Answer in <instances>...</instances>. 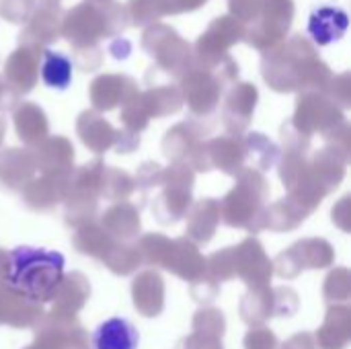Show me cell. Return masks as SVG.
<instances>
[{"mask_svg":"<svg viewBox=\"0 0 351 349\" xmlns=\"http://www.w3.org/2000/svg\"><path fill=\"white\" fill-rule=\"evenodd\" d=\"M64 274V257L56 251L19 247L10 253L8 284L16 292L45 300L53 294Z\"/></svg>","mask_w":351,"mask_h":349,"instance_id":"obj_1","label":"cell"},{"mask_svg":"<svg viewBox=\"0 0 351 349\" xmlns=\"http://www.w3.org/2000/svg\"><path fill=\"white\" fill-rule=\"evenodd\" d=\"M350 27V16L341 8L321 6L313 10L308 19V33L319 45H329L339 41Z\"/></svg>","mask_w":351,"mask_h":349,"instance_id":"obj_2","label":"cell"},{"mask_svg":"<svg viewBox=\"0 0 351 349\" xmlns=\"http://www.w3.org/2000/svg\"><path fill=\"white\" fill-rule=\"evenodd\" d=\"M138 331L125 319H109L93 335L95 349H138Z\"/></svg>","mask_w":351,"mask_h":349,"instance_id":"obj_3","label":"cell"},{"mask_svg":"<svg viewBox=\"0 0 351 349\" xmlns=\"http://www.w3.org/2000/svg\"><path fill=\"white\" fill-rule=\"evenodd\" d=\"M41 74H43V82L47 86L64 91V88H68V84L72 80V64L66 56L47 49L45 58H43Z\"/></svg>","mask_w":351,"mask_h":349,"instance_id":"obj_4","label":"cell"}]
</instances>
